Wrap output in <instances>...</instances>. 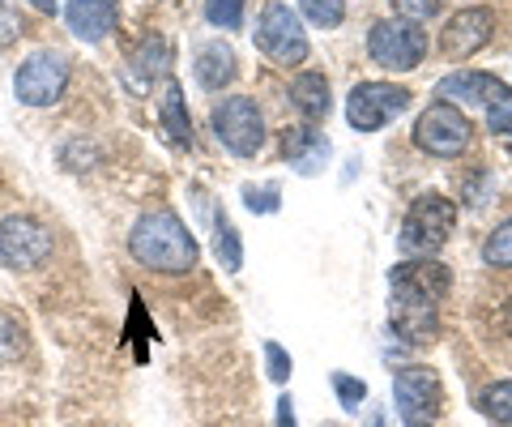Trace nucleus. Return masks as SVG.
I'll use <instances>...</instances> for the list:
<instances>
[{
	"instance_id": "obj_19",
	"label": "nucleus",
	"mask_w": 512,
	"mask_h": 427,
	"mask_svg": "<svg viewBox=\"0 0 512 427\" xmlns=\"http://www.w3.org/2000/svg\"><path fill=\"white\" fill-rule=\"evenodd\" d=\"M171 65H175V52H171V43L163 35H146L137 43V52H133V69L141 82H154V77H171Z\"/></svg>"
},
{
	"instance_id": "obj_29",
	"label": "nucleus",
	"mask_w": 512,
	"mask_h": 427,
	"mask_svg": "<svg viewBox=\"0 0 512 427\" xmlns=\"http://www.w3.org/2000/svg\"><path fill=\"white\" fill-rule=\"evenodd\" d=\"M487 124H491V133H512V90H504L500 99H495L491 107H487Z\"/></svg>"
},
{
	"instance_id": "obj_22",
	"label": "nucleus",
	"mask_w": 512,
	"mask_h": 427,
	"mask_svg": "<svg viewBox=\"0 0 512 427\" xmlns=\"http://www.w3.org/2000/svg\"><path fill=\"white\" fill-rule=\"evenodd\" d=\"M478 406H483V415L512 427V381H495L478 393Z\"/></svg>"
},
{
	"instance_id": "obj_33",
	"label": "nucleus",
	"mask_w": 512,
	"mask_h": 427,
	"mask_svg": "<svg viewBox=\"0 0 512 427\" xmlns=\"http://www.w3.org/2000/svg\"><path fill=\"white\" fill-rule=\"evenodd\" d=\"M278 427H295V406H291V398L278 402Z\"/></svg>"
},
{
	"instance_id": "obj_12",
	"label": "nucleus",
	"mask_w": 512,
	"mask_h": 427,
	"mask_svg": "<svg viewBox=\"0 0 512 427\" xmlns=\"http://www.w3.org/2000/svg\"><path fill=\"white\" fill-rule=\"evenodd\" d=\"M491 35H495V13L491 9H461L440 30V52L453 56V60H466L474 52H483Z\"/></svg>"
},
{
	"instance_id": "obj_14",
	"label": "nucleus",
	"mask_w": 512,
	"mask_h": 427,
	"mask_svg": "<svg viewBox=\"0 0 512 427\" xmlns=\"http://www.w3.org/2000/svg\"><path fill=\"white\" fill-rule=\"evenodd\" d=\"M64 22H69L73 39L103 43L111 30H116V22H120V0H69Z\"/></svg>"
},
{
	"instance_id": "obj_2",
	"label": "nucleus",
	"mask_w": 512,
	"mask_h": 427,
	"mask_svg": "<svg viewBox=\"0 0 512 427\" xmlns=\"http://www.w3.org/2000/svg\"><path fill=\"white\" fill-rule=\"evenodd\" d=\"M457 223V205L440 197V193H423L419 201L406 210V223L402 235H397V248H402L406 261H427L448 244Z\"/></svg>"
},
{
	"instance_id": "obj_4",
	"label": "nucleus",
	"mask_w": 512,
	"mask_h": 427,
	"mask_svg": "<svg viewBox=\"0 0 512 427\" xmlns=\"http://www.w3.org/2000/svg\"><path fill=\"white\" fill-rule=\"evenodd\" d=\"M52 257V231L30 214H9L0 223V265L13 274H30Z\"/></svg>"
},
{
	"instance_id": "obj_18",
	"label": "nucleus",
	"mask_w": 512,
	"mask_h": 427,
	"mask_svg": "<svg viewBox=\"0 0 512 427\" xmlns=\"http://www.w3.org/2000/svg\"><path fill=\"white\" fill-rule=\"evenodd\" d=\"M291 103L308 120H325L329 116V103H333L325 73H299L295 82H291Z\"/></svg>"
},
{
	"instance_id": "obj_13",
	"label": "nucleus",
	"mask_w": 512,
	"mask_h": 427,
	"mask_svg": "<svg viewBox=\"0 0 512 427\" xmlns=\"http://www.w3.org/2000/svg\"><path fill=\"white\" fill-rule=\"evenodd\" d=\"M508 86L500 82L495 73H478V69H461V73H448L444 82L436 86L440 94V103H457L461 112L466 107H491L495 99H500Z\"/></svg>"
},
{
	"instance_id": "obj_25",
	"label": "nucleus",
	"mask_w": 512,
	"mask_h": 427,
	"mask_svg": "<svg viewBox=\"0 0 512 427\" xmlns=\"http://www.w3.org/2000/svg\"><path fill=\"white\" fill-rule=\"evenodd\" d=\"M244 5L248 0H205V18L218 30H239L244 26Z\"/></svg>"
},
{
	"instance_id": "obj_20",
	"label": "nucleus",
	"mask_w": 512,
	"mask_h": 427,
	"mask_svg": "<svg viewBox=\"0 0 512 427\" xmlns=\"http://www.w3.org/2000/svg\"><path fill=\"white\" fill-rule=\"evenodd\" d=\"M163 129H167V141L171 146H188L192 141V124H188V107H184V90L180 86H167V99H163Z\"/></svg>"
},
{
	"instance_id": "obj_28",
	"label": "nucleus",
	"mask_w": 512,
	"mask_h": 427,
	"mask_svg": "<svg viewBox=\"0 0 512 427\" xmlns=\"http://www.w3.org/2000/svg\"><path fill=\"white\" fill-rule=\"evenodd\" d=\"M22 355V325L0 312V363H13Z\"/></svg>"
},
{
	"instance_id": "obj_31",
	"label": "nucleus",
	"mask_w": 512,
	"mask_h": 427,
	"mask_svg": "<svg viewBox=\"0 0 512 427\" xmlns=\"http://www.w3.org/2000/svg\"><path fill=\"white\" fill-rule=\"evenodd\" d=\"M22 35V18H18V0H0V47H9Z\"/></svg>"
},
{
	"instance_id": "obj_3",
	"label": "nucleus",
	"mask_w": 512,
	"mask_h": 427,
	"mask_svg": "<svg viewBox=\"0 0 512 427\" xmlns=\"http://www.w3.org/2000/svg\"><path fill=\"white\" fill-rule=\"evenodd\" d=\"M367 52H372L380 69L410 73V69H419L427 56V30L406 18H380L372 26V35H367Z\"/></svg>"
},
{
	"instance_id": "obj_16",
	"label": "nucleus",
	"mask_w": 512,
	"mask_h": 427,
	"mask_svg": "<svg viewBox=\"0 0 512 427\" xmlns=\"http://www.w3.org/2000/svg\"><path fill=\"white\" fill-rule=\"evenodd\" d=\"M282 158L299 171V176H316V171L325 167V158H329V141L320 137L312 124H303V129H291L282 137Z\"/></svg>"
},
{
	"instance_id": "obj_36",
	"label": "nucleus",
	"mask_w": 512,
	"mask_h": 427,
	"mask_svg": "<svg viewBox=\"0 0 512 427\" xmlns=\"http://www.w3.org/2000/svg\"><path fill=\"white\" fill-rule=\"evenodd\" d=\"M504 325H508V334H512V299H508V312H504Z\"/></svg>"
},
{
	"instance_id": "obj_8",
	"label": "nucleus",
	"mask_w": 512,
	"mask_h": 427,
	"mask_svg": "<svg viewBox=\"0 0 512 427\" xmlns=\"http://www.w3.org/2000/svg\"><path fill=\"white\" fill-rule=\"evenodd\" d=\"M410 107V90L406 86H389V82H359L346 99V120L355 133H376L384 129L393 116H402Z\"/></svg>"
},
{
	"instance_id": "obj_32",
	"label": "nucleus",
	"mask_w": 512,
	"mask_h": 427,
	"mask_svg": "<svg viewBox=\"0 0 512 427\" xmlns=\"http://www.w3.org/2000/svg\"><path fill=\"white\" fill-rule=\"evenodd\" d=\"M265 359H269V381H274V385L291 381V355H286L278 342H265Z\"/></svg>"
},
{
	"instance_id": "obj_10",
	"label": "nucleus",
	"mask_w": 512,
	"mask_h": 427,
	"mask_svg": "<svg viewBox=\"0 0 512 427\" xmlns=\"http://www.w3.org/2000/svg\"><path fill=\"white\" fill-rule=\"evenodd\" d=\"M414 146L436 158H457L470 146V120L453 103H436L414 120Z\"/></svg>"
},
{
	"instance_id": "obj_17",
	"label": "nucleus",
	"mask_w": 512,
	"mask_h": 427,
	"mask_svg": "<svg viewBox=\"0 0 512 427\" xmlns=\"http://www.w3.org/2000/svg\"><path fill=\"white\" fill-rule=\"evenodd\" d=\"M192 73H197V82H201L205 90L231 86V82H235V73H239L235 52H231L227 43H205L201 52H197V60H192Z\"/></svg>"
},
{
	"instance_id": "obj_7",
	"label": "nucleus",
	"mask_w": 512,
	"mask_h": 427,
	"mask_svg": "<svg viewBox=\"0 0 512 427\" xmlns=\"http://www.w3.org/2000/svg\"><path fill=\"white\" fill-rule=\"evenodd\" d=\"M256 47H261L274 65H303L312 52L303 22L286 5H278V0L261 13V22H256Z\"/></svg>"
},
{
	"instance_id": "obj_26",
	"label": "nucleus",
	"mask_w": 512,
	"mask_h": 427,
	"mask_svg": "<svg viewBox=\"0 0 512 427\" xmlns=\"http://www.w3.org/2000/svg\"><path fill=\"white\" fill-rule=\"evenodd\" d=\"M333 389H338V402L346 410H359L367 402V385L359 381V376H346V372H333Z\"/></svg>"
},
{
	"instance_id": "obj_11",
	"label": "nucleus",
	"mask_w": 512,
	"mask_h": 427,
	"mask_svg": "<svg viewBox=\"0 0 512 427\" xmlns=\"http://www.w3.org/2000/svg\"><path fill=\"white\" fill-rule=\"evenodd\" d=\"M440 299H431L423 291L410 287H393L389 295V316H393V334L406 346H427L440 334Z\"/></svg>"
},
{
	"instance_id": "obj_27",
	"label": "nucleus",
	"mask_w": 512,
	"mask_h": 427,
	"mask_svg": "<svg viewBox=\"0 0 512 427\" xmlns=\"http://www.w3.org/2000/svg\"><path fill=\"white\" fill-rule=\"evenodd\" d=\"M244 205L252 214H274L278 205H282V193H278V184H261V188H244Z\"/></svg>"
},
{
	"instance_id": "obj_34",
	"label": "nucleus",
	"mask_w": 512,
	"mask_h": 427,
	"mask_svg": "<svg viewBox=\"0 0 512 427\" xmlns=\"http://www.w3.org/2000/svg\"><path fill=\"white\" fill-rule=\"evenodd\" d=\"M30 5H35L39 13H56V0H30Z\"/></svg>"
},
{
	"instance_id": "obj_23",
	"label": "nucleus",
	"mask_w": 512,
	"mask_h": 427,
	"mask_svg": "<svg viewBox=\"0 0 512 427\" xmlns=\"http://www.w3.org/2000/svg\"><path fill=\"white\" fill-rule=\"evenodd\" d=\"M299 13L320 30H338L346 18V0H299Z\"/></svg>"
},
{
	"instance_id": "obj_24",
	"label": "nucleus",
	"mask_w": 512,
	"mask_h": 427,
	"mask_svg": "<svg viewBox=\"0 0 512 427\" xmlns=\"http://www.w3.org/2000/svg\"><path fill=\"white\" fill-rule=\"evenodd\" d=\"M483 261L495 265V270H512V218L508 223H500L491 235H487V244H483Z\"/></svg>"
},
{
	"instance_id": "obj_1",
	"label": "nucleus",
	"mask_w": 512,
	"mask_h": 427,
	"mask_svg": "<svg viewBox=\"0 0 512 427\" xmlns=\"http://www.w3.org/2000/svg\"><path fill=\"white\" fill-rule=\"evenodd\" d=\"M128 252L154 274H188L197 265V240L171 210H150L128 235Z\"/></svg>"
},
{
	"instance_id": "obj_9",
	"label": "nucleus",
	"mask_w": 512,
	"mask_h": 427,
	"mask_svg": "<svg viewBox=\"0 0 512 427\" xmlns=\"http://www.w3.org/2000/svg\"><path fill=\"white\" fill-rule=\"evenodd\" d=\"M440 402H444L440 376L431 368H402L393 376V406H397V419H402V427L436 423Z\"/></svg>"
},
{
	"instance_id": "obj_6",
	"label": "nucleus",
	"mask_w": 512,
	"mask_h": 427,
	"mask_svg": "<svg viewBox=\"0 0 512 427\" xmlns=\"http://www.w3.org/2000/svg\"><path fill=\"white\" fill-rule=\"evenodd\" d=\"M214 137L227 146L235 158H252L261 154L265 146V120H261V107L244 94H235V99H222L214 107Z\"/></svg>"
},
{
	"instance_id": "obj_30",
	"label": "nucleus",
	"mask_w": 512,
	"mask_h": 427,
	"mask_svg": "<svg viewBox=\"0 0 512 427\" xmlns=\"http://www.w3.org/2000/svg\"><path fill=\"white\" fill-rule=\"evenodd\" d=\"M393 9H397V18H406V22H427V18H436V9H440V0H393Z\"/></svg>"
},
{
	"instance_id": "obj_35",
	"label": "nucleus",
	"mask_w": 512,
	"mask_h": 427,
	"mask_svg": "<svg viewBox=\"0 0 512 427\" xmlns=\"http://www.w3.org/2000/svg\"><path fill=\"white\" fill-rule=\"evenodd\" d=\"M367 427H384V410H376V415L367 419Z\"/></svg>"
},
{
	"instance_id": "obj_5",
	"label": "nucleus",
	"mask_w": 512,
	"mask_h": 427,
	"mask_svg": "<svg viewBox=\"0 0 512 427\" xmlns=\"http://www.w3.org/2000/svg\"><path fill=\"white\" fill-rule=\"evenodd\" d=\"M69 73H73L69 56L47 47V52H35L22 60L18 77H13V94H18L26 107H52V103H60L64 86H69Z\"/></svg>"
},
{
	"instance_id": "obj_15",
	"label": "nucleus",
	"mask_w": 512,
	"mask_h": 427,
	"mask_svg": "<svg viewBox=\"0 0 512 427\" xmlns=\"http://www.w3.org/2000/svg\"><path fill=\"white\" fill-rule=\"evenodd\" d=\"M389 287H410V291H423L431 299H444L448 287H453V274H448V265H440L436 257L427 261H402L389 270Z\"/></svg>"
},
{
	"instance_id": "obj_21",
	"label": "nucleus",
	"mask_w": 512,
	"mask_h": 427,
	"mask_svg": "<svg viewBox=\"0 0 512 427\" xmlns=\"http://www.w3.org/2000/svg\"><path fill=\"white\" fill-rule=\"evenodd\" d=\"M214 252H218V261L227 265L231 274L239 270V265H244V244H239V231L231 227V218H227V214H218V218H214Z\"/></svg>"
}]
</instances>
